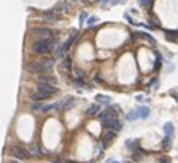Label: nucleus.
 Returning a JSON list of instances; mask_svg holds the SVG:
<instances>
[{"instance_id": "6ab92c4d", "label": "nucleus", "mask_w": 178, "mask_h": 163, "mask_svg": "<svg viewBox=\"0 0 178 163\" xmlns=\"http://www.w3.org/2000/svg\"><path fill=\"white\" fill-rule=\"evenodd\" d=\"M31 109L34 112H43V109H45V104L43 103H32Z\"/></svg>"}, {"instance_id": "1a4fd4ad", "label": "nucleus", "mask_w": 178, "mask_h": 163, "mask_svg": "<svg viewBox=\"0 0 178 163\" xmlns=\"http://www.w3.org/2000/svg\"><path fill=\"white\" fill-rule=\"evenodd\" d=\"M43 19H45V21H50V22H56V21L59 19V15H58L55 10H48V11H45V13H43Z\"/></svg>"}, {"instance_id": "0eeeda50", "label": "nucleus", "mask_w": 178, "mask_h": 163, "mask_svg": "<svg viewBox=\"0 0 178 163\" xmlns=\"http://www.w3.org/2000/svg\"><path fill=\"white\" fill-rule=\"evenodd\" d=\"M53 94H50V93H45V91H40V90H37L35 93H32V96L31 99L34 101V103H40V101H45V99H50Z\"/></svg>"}, {"instance_id": "393cba45", "label": "nucleus", "mask_w": 178, "mask_h": 163, "mask_svg": "<svg viewBox=\"0 0 178 163\" xmlns=\"http://www.w3.org/2000/svg\"><path fill=\"white\" fill-rule=\"evenodd\" d=\"M31 154H34V155H37V157H42V150H40V147L34 145V147H32V152H31Z\"/></svg>"}, {"instance_id": "2eb2a0df", "label": "nucleus", "mask_w": 178, "mask_h": 163, "mask_svg": "<svg viewBox=\"0 0 178 163\" xmlns=\"http://www.w3.org/2000/svg\"><path fill=\"white\" fill-rule=\"evenodd\" d=\"M136 114H138V119H148L149 117V107L143 106V107H140L136 110Z\"/></svg>"}, {"instance_id": "cd10ccee", "label": "nucleus", "mask_w": 178, "mask_h": 163, "mask_svg": "<svg viewBox=\"0 0 178 163\" xmlns=\"http://www.w3.org/2000/svg\"><path fill=\"white\" fill-rule=\"evenodd\" d=\"M136 144H138V141H129V142H127V145H129L130 149H135Z\"/></svg>"}, {"instance_id": "7ed1b4c3", "label": "nucleus", "mask_w": 178, "mask_h": 163, "mask_svg": "<svg viewBox=\"0 0 178 163\" xmlns=\"http://www.w3.org/2000/svg\"><path fill=\"white\" fill-rule=\"evenodd\" d=\"M76 38H77V35H76V34H72V35H71L63 45H61V47H58V50H56V56H58V58H63V56L69 51V48L72 47V43H74Z\"/></svg>"}, {"instance_id": "b1692460", "label": "nucleus", "mask_w": 178, "mask_h": 163, "mask_svg": "<svg viewBox=\"0 0 178 163\" xmlns=\"http://www.w3.org/2000/svg\"><path fill=\"white\" fill-rule=\"evenodd\" d=\"M138 119V114H136V110H133V112H130V114L129 115H127V120H136Z\"/></svg>"}, {"instance_id": "39448f33", "label": "nucleus", "mask_w": 178, "mask_h": 163, "mask_svg": "<svg viewBox=\"0 0 178 163\" xmlns=\"http://www.w3.org/2000/svg\"><path fill=\"white\" fill-rule=\"evenodd\" d=\"M24 69L27 72H31V74H40V75L43 74L42 66H40V63H37V61H29V63H26Z\"/></svg>"}, {"instance_id": "ddd939ff", "label": "nucleus", "mask_w": 178, "mask_h": 163, "mask_svg": "<svg viewBox=\"0 0 178 163\" xmlns=\"http://www.w3.org/2000/svg\"><path fill=\"white\" fill-rule=\"evenodd\" d=\"M98 112H101V107H99V104H92L90 107L87 109V115H98Z\"/></svg>"}, {"instance_id": "f257e3e1", "label": "nucleus", "mask_w": 178, "mask_h": 163, "mask_svg": "<svg viewBox=\"0 0 178 163\" xmlns=\"http://www.w3.org/2000/svg\"><path fill=\"white\" fill-rule=\"evenodd\" d=\"M56 48V40L55 38H45V40H37L32 43V51L37 54H48Z\"/></svg>"}, {"instance_id": "aec40b11", "label": "nucleus", "mask_w": 178, "mask_h": 163, "mask_svg": "<svg viewBox=\"0 0 178 163\" xmlns=\"http://www.w3.org/2000/svg\"><path fill=\"white\" fill-rule=\"evenodd\" d=\"M165 35L169 40H176L178 38V31H165Z\"/></svg>"}, {"instance_id": "bb28decb", "label": "nucleus", "mask_w": 178, "mask_h": 163, "mask_svg": "<svg viewBox=\"0 0 178 163\" xmlns=\"http://www.w3.org/2000/svg\"><path fill=\"white\" fill-rule=\"evenodd\" d=\"M96 21H98V19L95 18V16H92V18H90V19H88V21H87V24H88V26H93V24H95V22H96Z\"/></svg>"}, {"instance_id": "20e7f679", "label": "nucleus", "mask_w": 178, "mask_h": 163, "mask_svg": "<svg viewBox=\"0 0 178 163\" xmlns=\"http://www.w3.org/2000/svg\"><path fill=\"white\" fill-rule=\"evenodd\" d=\"M32 34L37 35L40 40H45V38H53V31L52 29H47V27H35V29H32Z\"/></svg>"}, {"instance_id": "2f4dec72", "label": "nucleus", "mask_w": 178, "mask_h": 163, "mask_svg": "<svg viewBox=\"0 0 178 163\" xmlns=\"http://www.w3.org/2000/svg\"><path fill=\"white\" fill-rule=\"evenodd\" d=\"M108 163H119V161H114V160H109Z\"/></svg>"}, {"instance_id": "423d86ee", "label": "nucleus", "mask_w": 178, "mask_h": 163, "mask_svg": "<svg viewBox=\"0 0 178 163\" xmlns=\"http://www.w3.org/2000/svg\"><path fill=\"white\" fill-rule=\"evenodd\" d=\"M39 85H50V86H55V85H56V78H55L53 75L42 74V75H39Z\"/></svg>"}, {"instance_id": "9d476101", "label": "nucleus", "mask_w": 178, "mask_h": 163, "mask_svg": "<svg viewBox=\"0 0 178 163\" xmlns=\"http://www.w3.org/2000/svg\"><path fill=\"white\" fill-rule=\"evenodd\" d=\"M74 106H76V99H74V98H66V99H63V101L59 103V107L64 109V110L72 109Z\"/></svg>"}, {"instance_id": "f03ea898", "label": "nucleus", "mask_w": 178, "mask_h": 163, "mask_svg": "<svg viewBox=\"0 0 178 163\" xmlns=\"http://www.w3.org/2000/svg\"><path fill=\"white\" fill-rule=\"evenodd\" d=\"M12 155L16 160H29L31 158V152L27 149H24L23 145H13L12 147Z\"/></svg>"}, {"instance_id": "6e6552de", "label": "nucleus", "mask_w": 178, "mask_h": 163, "mask_svg": "<svg viewBox=\"0 0 178 163\" xmlns=\"http://www.w3.org/2000/svg\"><path fill=\"white\" fill-rule=\"evenodd\" d=\"M103 125L104 126H106V128H109V130L111 131H119L120 130V128H122V125H120V122L117 120V119H113V120H108V122H104L103 123Z\"/></svg>"}, {"instance_id": "7c9ffc66", "label": "nucleus", "mask_w": 178, "mask_h": 163, "mask_svg": "<svg viewBox=\"0 0 178 163\" xmlns=\"http://www.w3.org/2000/svg\"><path fill=\"white\" fill-rule=\"evenodd\" d=\"M7 163H19V160H10V161H7Z\"/></svg>"}, {"instance_id": "c756f323", "label": "nucleus", "mask_w": 178, "mask_h": 163, "mask_svg": "<svg viewBox=\"0 0 178 163\" xmlns=\"http://www.w3.org/2000/svg\"><path fill=\"white\" fill-rule=\"evenodd\" d=\"M160 163H170V158H167V157L165 158H160Z\"/></svg>"}, {"instance_id": "f3484780", "label": "nucleus", "mask_w": 178, "mask_h": 163, "mask_svg": "<svg viewBox=\"0 0 178 163\" xmlns=\"http://www.w3.org/2000/svg\"><path fill=\"white\" fill-rule=\"evenodd\" d=\"M69 8H71V3H68V2H63V3H59L56 8H55V11H63V13H68L69 11Z\"/></svg>"}, {"instance_id": "f8f14e48", "label": "nucleus", "mask_w": 178, "mask_h": 163, "mask_svg": "<svg viewBox=\"0 0 178 163\" xmlns=\"http://www.w3.org/2000/svg\"><path fill=\"white\" fill-rule=\"evenodd\" d=\"M37 90H40V91H45V93H50V94H56V93H58V88H56V86H50V85H39Z\"/></svg>"}, {"instance_id": "dca6fc26", "label": "nucleus", "mask_w": 178, "mask_h": 163, "mask_svg": "<svg viewBox=\"0 0 178 163\" xmlns=\"http://www.w3.org/2000/svg\"><path fill=\"white\" fill-rule=\"evenodd\" d=\"M114 139H116V133L114 131H106V133H104V136H103V141H104V145H106V144H109L111 141H114Z\"/></svg>"}, {"instance_id": "9b49d317", "label": "nucleus", "mask_w": 178, "mask_h": 163, "mask_svg": "<svg viewBox=\"0 0 178 163\" xmlns=\"http://www.w3.org/2000/svg\"><path fill=\"white\" fill-rule=\"evenodd\" d=\"M40 66H42L43 72H47V70H50L55 66V59L53 58H45L43 61H40Z\"/></svg>"}, {"instance_id": "a878e982", "label": "nucleus", "mask_w": 178, "mask_h": 163, "mask_svg": "<svg viewBox=\"0 0 178 163\" xmlns=\"http://www.w3.org/2000/svg\"><path fill=\"white\" fill-rule=\"evenodd\" d=\"M138 3H140V7H148L151 3V0H138Z\"/></svg>"}, {"instance_id": "4be33fe9", "label": "nucleus", "mask_w": 178, "mask_h": 163, "mask_svg": "<svg viewBox=\"0 0 178 163\" xmlns=\"http://www.w3.org/2000/svg\"><path fill=\"white\" fill-rule=\"evenodd\" d=\"M61 69H64L66 72H68L71 69V59L69 58H64L63 59V64H61Z\"/></svg>"}, {"instance_id": "412c9836", "label": "nucleus", "mask_w": 178, "mask_h": 163, "mask_svg": "<svg viewBox=\"0 0 178 163\" xmlns=\"http://www.w3.org/2000/svg\"><path fill=\"white\" fill-rule=\"evenodd\" d=\"M74 83H76V86H80V88H88V85H87V82L83 80L82 77H77L76 80H74Z\"/></svg>"}, {"instance_id": "c85d7f7f", "label": "nucleus", "mask_w": 178, "mask_h": 163, "mask_svg": "<svg viewBox=\"0 0 178 163\" xmlns=\"http://www.w3.org/2000/svg\"><path fill=\"white\" fill-rule=\"evenodd\" d=\"M111 2H113V5H119V3L124 2V0H111Z\"/></svg>"}, {"instance_id": "5701e85b", "label": "nucleus", "mask_w": 178, "mask_h": 163, "mask_svg": "<svg viewBox=\"0 0 178 163\" xmlns=\"http://www.w3.org/2000/svg\"><path fill=\"white\" fill-rule=\"evenodd\" d=\"M170 144H172V138H165L164 141H162V147H164V149H169Z\"/></svg>"}, {"instance_id": "a211bd4d", "label": "nucleus", "mask_w": 178, "mask_h": 163, "mask_svg": "<svg viewBox=\"0 0 178 163\" xmlns=\"http://www.w3.org/2000/svg\"><path fill=\"white\" fill-rule=\"evenodd\" d=\"M96 101H98V104H111V98L106 96V94H98Z\"/></svg>"}, {"instance_id": "4468645a", "label": "nucleus", "mask_w": 178, "mask_h": 163, "mask_svg": "<svg viewBox=\"0 0 178 163\" xmlns=\"http://www.w3.org/2000/svg\"><path fill=\"white\" fill-rule=\"evenodd\" d=\"M173 131H175V128H173V125H172L170 122L164 125V133H165V138H172V136H173Z\"/></svg>"}]
</instances>
